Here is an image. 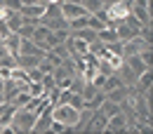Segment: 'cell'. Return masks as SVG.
<instances>
[{"mask_svg": "<svg viewBox=\"0 0 153 134\" xmlns=\"http://www.w3.org/2000/svg\"><path fill=\"white\" fill-rule=\"evenodd\" d=\"M50 111H52V120H59L68 130H76L78 120L82 115V108H76L73 104H54V106H50Z\"/></svg>", "mask_w": 153, "mask_h": 134, "instance_id": "cell-1", "label": "cell"}, {"mask_svg": "<svg viewBox=\"0 0 153 134\" xmlns=\"http://www.w3.org/2000/svg\"><path fill=\"white\" fill-rule=\"evenodd\" d=\"M36 118L38 115L31 113L28 108H14V115H12V134H28L33 132V125H36Z\"/></svg>", "mask_w": 153, "mask_h": 134, "instance_id": "cell-2", "label": "cell"}, {"mask_svg": "<svg viewBox=\"0 0 153 134\" xmlns=\"http://www.w3.org/2000/svg\"><path fill=\"white\" fill-rule=\"evenodd\" d=\"M130 14H132L141 26H151V21H153L151 0H132V2H130Z\"/></svg>", "mask_w": 153, "mask_h": 134, "instance_id": "cell-3", "label": "cell"}, {"mask_svg": "<svg viewBox=\"0 0 153 134\" xmlns=\"http://www.w3.org/2000/svg\"><path fill=\"white\" fill-rule=\"evenodd\" d=\"M139 31H141V24L134 19L132 14H130V17H127L125 21H120V24L115 26L118 40H130V38H137V36H139Z\"/></svg>", "mask_w": 153, "mask_h": 134, "instance_id": "cell-4", "label": "cell"}, {"mask_svg": "<svg viewBox=\"0 0 153 134\" xmlns=\"http://www.w3.org/2000/svg\"><path fill=\"white\" fill-rule=\"evenodd\" d=\"M45 7H47V2H24L19 7V12H21V17L26 21L38 24V19L45 14Z\"/></svg>", "mask_w": 153, "mask_h": 134, "instance_id": "cell-5", "label": "cell"}, {"mask_svg": "<svg viewBox=\"0 0 153 134\" xmlns=\"http://www.w3.org/2000/svg\"><path fill=\"white\" fill-rule=\"evenodd\" d=\"M151 47H153V42L144 40L141 36L130 38V40H123V57H132V54H139V52H144V50H151Z\"/></svg>", "mask_w": 153, "mask_h": 134, "instance_id": "cell-6", "label": "cell"}, {"mask_svg": "<svg viewBox=\"0 0 153 134\" xmlns=\"http://www.w3.org/2000/svg\"><path fill=\"white\" fill-rule=\"evenodd\" d=\"M59 10H61V17H64L66 21L76 19V17H85V14H87V10L82 7V2H61Z\"/></svg>", "mask_w": 153, "mask_h": 134, "instance_id": "cell-7", "label": "cell"}, {"mask_svg": "<svg viewBox=\"0 0 153 134\" xmlns=\"http://www.w3.org/2000/svg\"><path fill=\"white\" fill-rule=\"evenodd\" d=\"M127 115L123 113H115V115H108V120H106V127H104V132H125L127 130Z\"/></svg>", "mask_w": 153, "mask_h": 134, "instance_id": "cell-8", "label": "cell"}, {"mask_svg": "<svg viewBox=\"0 0 153 134\" xmlns=\"http://www.w3.org/2000/svg\"><path fill=\"white\" fill-rule=\"evenodd\" d=\"M106 115L101 113L99 108L90 113V120H87V132H104V127H106Z\"/></svg>", "mask_w": 153, "mask_h": 134, "instance_id": "cell-9", "label": "cell"}, {"mask_svg": "<svg viewBox=\"0 0 153 134\" xmlns=\"http://www.w3.org/2000/svg\"><path fill=\"white\" fill-rule=\"evenodd\" d=\"M50 125H52V111H50V106L42 111V113H38V118H36V125H33V132H50Z\"/></svg>", "mask_w": 153, "mask_h": 134, "instance_id": "cell-10", "label": "cell"}, {"mask_svg": "<svg viewBox=\"0 0 153 134\" xmlns=\"http://www.w3.org/2000/svg\"><path fill=\"white\" fill-rule=\"evenodd\" d=\"M123 61H125V66L132 71L134 76H139V73H144V71H149V66L141 61V57L139 54H132V57H123Z\"/></svg>", "mask_w": 153, "mask_h": 134, "instance_id": "cell-11", "label": "cell"}, {"mask_svg": "<svg viewBox=\"0 0 153 134\" xmlns=\"http://www.w3.org/2000/svg\"><path fill=\"white\" fill-rule=\"evenodd\" d=\"M2 42H5V47H7L10 54H14V57L19 54V45H21V36H19V33H10V36H5Z\"/></svg>", "mask_w": 153, "mask_h": 134, "instance_id": "cell-12", "label": "cell"}, {"mask_svg": "<svg viewBox=\"0 0 153 134\" xmlns=\"http://www.w3.org/2000/svg\"><path fill=\"white\" fill-rule=\"evenodd\" d=\"M5 24H7V28H10L12 33H17L21 26L26 24V19L21 17V12H10V14H7V19H5Z\"/></svg>", "mask_w": 153, "mask_h": 134, "instance_id": "cell-13", "label": "cell"}, {"mask_svg": "<svg viewBox=\"0 0 153 134\" xmlns=\"http://www.w3.org/2000/svg\"><path fill=\"white\" fill-rule=\"evenodd\" d=\"M71 33H73L76 38L85 40L87 45H90V42H94V40H97V31H92L90 26H85V28H78V31H71Z\"/></svg>", "mask_w": 153, "mask_h": 134, "instance_id": "cell-14", "label": "cell"}, {"mask_svg": "<svg viewBox=\"0 0 153 134\" xmlns=\"http://www.w3.org/2000/svg\"><path fill=\"white\" fill-rule=\"evenodd\" d=\"M87 26H90L92 31H101V28H104L106 24L99 19V17H94V14H87Z\"/></svg>", "mask_w": 153, "mask_h": 134, "instance_id": "cell-15", "label": "cell"}, {"mask_svg": "<svg viewBox=\"0 0 153 134\" xmlns=\"http://www.w3.org/2000/svg\"><path fill=\"white\" fill-rule=\"evenodd\" d=\"M50 132L61 134V132H68V127H66V125H61L59 120H52V125H50Z\"/></svg>", "mask_w": 153, "mask_h": 134, "instance_id": "cell-16", "label": "cell"}, {"mask_svg": "<svg viewBox=\"0 0 153 134\" xmlns=\"http://www.w3.org/2000/svg\"><path fill=\"white\" fill-rule=\"evenodd\" d=\"M2 54H7V47H5V42L0 40V57H2Z\"/></svg>", "mask_w": 153, "mask_h": 134, "instance_id": "cell-17", "label": "cell"}, {"mask_svg": "<svg viewBox=\"0 0 153 134\" xmlns=\"http://www.w3.org/2000/svg\"><path fill=\"white\" fill-rule=\"evenodd\" d=\"M47 2H50V5H61L64 0H47Z\"/></svg>", "mask_w": 153, "mask_h": 134, "instance_id": "cell-18", "label": "cell"}, {"mask_svg": "<svg viewBox=\"0 0 153 134\" xmlns=\"http://www.w3.org/2000/svg\"><path fill=\"white\" fill-rule=\"evenodd\" d=\"M0 104H5V96H2V92H0Z\"/></svg>", "mask_w": 153, "mask_h": 134, "instance_id": "cell-19", "label": "cell"}, {"mask_svg": "<svg viewBox=\"0 0 153 134\" xmlns=\"http://www.w3.org/2000/svg\"><path fill=\"white\" fill-rule=\"evenodd\" d=\"M80 2H82V0H80Z\"/></svg>", "mask_w": 153, "mask_h": 134, "instance_id": "cell-20", "label": "cell"}]
</instances>
